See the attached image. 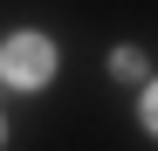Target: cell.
Returning a JSON list of instances; mask_svg holds the SVG:
<instances>
[{
  "instance_id": "obj_3",
  "label": "cell",
  "mask_w": 158,
  "mask_h": 151,
  "mask_svg": "<svg viewBox=\"0 0 158 151\" xmlns=\"http://www.w3.org/2000/svg\"><path fill=\"white\" fill-rule=\"evenodd\" d=\"M138 110H144V131H158V83L144 89V103H138Z\"/></svg>"
},
{
  "instance_id": "obj_1",
  "label": "cell",
  "mask_w": 158,
  "mask_h": 151,
  "mask_svg": "<svg viewBox=\"0 0 158 151\" xmlns=\"http://www.w3.org/2000/svg\"><path fill=\"white\" fill-rule=\"evenodd\" d=\"M0 76H7L14 89H41L48 76H55V41L48 35H14L0 48Z\"/></svg>"
},
{
  "instance_id": "obj_2",
  "label": "cell",
  "mask_w": 158,
  "mask_h": 151,
  "mask_svg": "<svg viewBox=\"0 0 158 151\" xmlns=\"http://www.w3.org/2000/svg\"><path fill=\"white\" fill-rule=\"evenodd\" d=\"M110 69H117V76H144V55H138V48H117Z\"/></svg>"
},
{
  "instance_id": "obj_4",
  "label": "cell",
  "mask_w": 158,
  "mask_h": 151,
  "mask_svg": "<svg viewBox=\"0 0 158 151\" xmlns=\"http://www.w3.org/2000/svg\"><path fill=\"white\" fill-rule=\"evenodd\" d=\"M0 137H7V124H0Z\"/></svg>"
}]
</instances>
